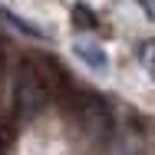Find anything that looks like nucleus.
<instances>
[{
	"instance_id": "f257e3e1",
	"label": "nucleus",
	"mask_w": 155,
	"mask_h": 155,
	"mask_svg": "<svg viewBox=\"0 0 155 155\" xmlns=\"http://www.w3.org/2000/svg\"><path fill=\"white\" fill-rule=\"evenodd\" d=\"M66 116L89 139H106L112 132V109L106 106V99H99L93 93H73L69 89L66 93Z\"/></svg>"
},
{
	"instance_id": "f03ea898",
	"label": "nucleus",
	"mask_w": 155,
	"mask_h": 155,
	"mask_svg": "<svg viewBox=\"0 0 155 155\" xmlns=\"http://www.w3.org/2000/svg\"><path fill=\"white\" fill-rule=\"evenodd\" d=\"M50 86L43 83L40 69L33 66V60H23L17 66L13 76V102H17V116L20 119H36L46 106H50Z\"/></svg>"
},
{
	"instance_id": "7ed1b4c3",
	"label": "nucleus",
	"mask_w": 155,
	"mask_h": 155,
	"mask_svg": "<svg viewBox=\"0 0 155 155\" xmlns=\"http://www.w3.org/2000/svg\"><path fill=\"white\" fill-rule=\"evenodd\" d=\"M33 66L40 69V76H43V83L50 86V93L56 96H66L73 86H69V76L63 73V66L56 60H46V56H40V60H33Z\"/></svg>"
},
{
	"instance_id": "20e7f679",
	"label": "nucleus",
	"mask_w": 155,
	"mask_h": 155,
	"mask_svg": "<svg viewBox=\"0 0 155 155\" xmlns=\"http://www.w3.org/2000/svg\"><path fill=\"white\" fill-rule=\"evenodd\" d=\"M73 53H76L79 60L86 63L89 69H96V73H102V69L109 66V56H106V50H102L99 43H93V40H76V43H73Z\"/></svg>"
},
{
	"instance_id": "39448f33",
	"label": "nucleus",
	"mask_w": 155,
	"mask_h": 155,
	"mask_svg": "<svg viewBox=\"0 0 155 155\" xmlns=\"http://www.w3.org/2000/svg\"><path fill=\"white\" fill-rule=\"evenodd\" d=\"M0 20H7L13 30H20V33H27V36H36V40H46V33L40 30L36 23H30V20H23V17H17L13 10H7V7H0Z\"/></svg>"
},
{
	"instance_id": "423d86ee",
	"label": "nucleus",
	"mask_w": 155,
	"mask_h": 155,
	"mask_svg": "<svg viewBox=\"0 0 155 155\" xmlns=\"http://www.w3.org/2000/svg\"><path fill=\"white\" fill-rule=\"evenodd\" d=\"M73 23H76V27H83V30H96V27H99L96 13L86 7V3H76V7H73Z\"/></svg>"
},
{
	"instance_id": "0eeeda50",
	"label": "nucleus",
	"mask_w": 155,
	"mask_h": 155,
	"mask_svg": "<svg viewBox=\"0 0 155 155\" xmlns=\"http://www.w3.org/2000/svg\"><path fill=\"white\" fill-rule=\"evenodd\" d=\"M142 60H145V66L155 73V46H142Z\"/></svg>"
},
{
	"instance_id": "6e6552de",
	"label": "nucleus",
	"mask_w": 155,
	"mask_h": 155,
	"mask_svg": "<svg viewBox=\"0 0 155 155\" xmlns=\"http://www.w3.org/2000/svg\"><path fill=\"white\" fill-rule=\"evenodd\" d=\"M139 3H142V10H145V13L155 20V0H139Z\"/></svg>"
}]
</instances>
